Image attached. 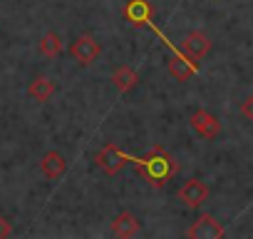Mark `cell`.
Wrapping results in <instances>:
<instances>
[{
	"label": "cell",
	"mask_w": 253,
	"mask_h": 239,
	"mask_svg": "<svg viewBox=\"0 0 253 239\" xmlns=\"http://www.w3.org/2000/svg\"><path fill=\"white\" fill-rule=\"evenodd\" d=\"M129 162H134L137 170L144 175V179H147L152 187H157V189L167 187V182L176 175V162H174V157H171L164 147H154V150H149L144 157H134V160H129Z\"/></svg>",
	"instance_id": "6da1fadb"
},
{
	"label": "cell",
	"mask_w": 253,
	"mask_h": 239,
	"mask_svg": "<svg viewBox=\"0 0 253 239\" xmlns=\"http://www.w3.org/2000/svg\"><path fill=\"white\" fill-rule=\"evenodd\" d=\"M132 157L129 155H124L117 145H104L99 152H97V157H94V162H97V167L99 170H104L107 175H117V172H122L124 167H126V162H129Z\"/></svg>",
	"instance_id": "7a4b0ae2"
},
{
	"label": "cell",
	"mask_w": 253,
	"mask_h": 239,
	"mask_svg": "<svg viewBox=\"0 0 253 239\" xmlns=\"http://www.w3.org/2000/svg\"><path fill=\"white\" fill-rule=\"evenodd\" d=\"M122 15H124V20L129 23V25H134V28H144V25L152 23V18H154V8H152L149 0H126V5H124Z\"/></svg>",
	"instance_id": "3957f363"
},
{
	"label": "cell",
	"mask_w": 253,
	"mask_h": 239,
	"mask_svg": "<svg viewBox=\"0 0 253 239\" xmlns=\"http://www.w3.org/2000/svg\"><path fill=\"white\" fill-rule=\"evenodd\" d=\"M70 53H72V58H75L80 65H92V62L99 58L102 45H99L92 35H80V38L70 45Z\"/></svg>",
	"instance_id": "277c9868"
},
{
	"label": "cell",
	"mask_w": 253,
	"mask_h": 239,
	"mask_svg": "<svg viewBox=\"0 0 253 239\" xmlns=\"http://www.w3.org/2000/svg\"><path fill=\"white\" fill-rule=\"evenodd\" d=\"M191 239H221L223 237V227L218 219H213V214H201L194 219V224L186 232Z\"/></svg>",
	"instance_id": "5b68a950"
},
{
	"label": "cell",
	"mask_w": 253,
	"mask_h": 239,
	"mask_svg": "<svg viewBox=\"0 0 253 239\" xmlns=\"http://www.w3.org/2000/svg\"><path fill=\"white\" fill-rule=\"evenodd\" d=\"M189 125H191V130H196V132H199L201 137H206V140H213V137H218V132H221L218 117L211 115L209 110H196V112L189 117Z\"/></svg>",
	"instance_id": "8992f818"
},
{
	"label": "cell",
	"mask_w": 253,
	"mask_h": 239,
	"mask_svg": "<svg viewBox=\"0 0 253 239\" xmlns=\"http://www.w3.org/2000/svg\"><path fill=\"white\" fill-rule=\"evenodd\" d=\"M167 67H169V75H171L174 80H179V82H186V80H191V77L199 72L196 60H189L184 53H181V55L174 53V55L167 60Z\"/></svg>",
	"instance_id": "52a82bcc"
},
{
	"label": "cell",
	"mask_w": 253,
	"mask_h": 239,
	"mask_svg": "<svg viewBox=\"0 0 253 239\" xmlns=\"http://www.w3.org/2000/svg\"><path fill=\"white\" fill-rule=\"evenodd\" d=\"M206 197H209V189H206V184H204L201 179H189V182L179 189V199H181L189 209L201 207V204L206 202Z\"/></svg>",
	"instance_id": "ba28073f"
},
{
	"label": "cell",
	"mask_w": 253,
	"mask_h": 239,
	"mask_svg": "<svg viewBox=\"0 0 253 239\" xmlns=\"http://www.w3.org/2000/svg\"><path fill=\"white\" fill-rule=\"evenodd\" d=\"M142 232V222L132 214V212H122L114 217L112 222V234L114 237H122V239H129V237H137Z\"/></svg>",
	"instance_id": "9c48e42d"
},
{
	"label": "cell",
	"mask_w": 253,
	"mask_h": 239,
	"mask_svg": "<svg viewBox=\"0 0 253 239\" xmlns=\"http://www.w3.org/2000/svg\"><path fill=\"white\" fill-rule=\"evenodd\" d=\"M209 50H211V40L204 33H189L184 38V43H181V53L189 60H201Z\"/></svg>",
	"instance_id": "30bf717a"
},
{
	"label": "cell",
	"mask_w": 253,
	"mask_h": 239,
	"mask_svg": "<svg viewBox=\"0 0 253 239\" xmlns=\"http://www.w3.org/2000/svg\"><path fill=\"white\" fill-rule=\"evenodd\" d=\"M40 170H42V175H45L47 179H57V177L65 175L67 162H65V157H62L57 150H50V152L40 160Z\"/></svg>",
	"instance_id": "8fae6325"
},
{
	"label": "cell",
	"mask_w": 253,
	"mask_h": 239,
	"mask_svg": "<svg viewBox=\"0 0 253 239\" xmlns=\"http://www.w3.org/2000/svg\"><path fill=\"white\" fill-rule=\"evenodd\" d=\"M112 82H114V87L124 95V92H129L132 87H137V82H139V75L132 70V67H126V65H122V67H117L114 70V75H112Z\"/></svg>",
	"instance_id": "7c38bea8"
},
{
	"label": "cell",
	"mask_w": 253,
	"mask_h": 239,
	"mask_svg": "<svg viewBox=\"0 0 253 239\" xmlns=\"http://www.w3.org/2000/svg\"><path fill=\"white\" fill-rule=\"evenodd\" d=\"M28 95L35 100V102H47L52 95H55V82L50 77H35L28 87Z\"/></svg>",
	"instance_id": "4fadbf2b"
},
{
	"label": "cell",
	"mask_w": 253,
	"mask_h": 239,
	"mask_svg": "<svg viewBox=\"0 0 253 239\" xmlns=\"http://www.w3.org/2000/svg\"><path fill=\"white\" fill-rule=\"evenodd\" d=\"M40 53L47 55V58H57L62 53V40L57 33H47L42 40H40Z\"/></svg>",
	"instance_id": "5bb4252c"
},
{
	"label": "cell",
	"mask_w": 253,
	"mask_h": 239,
	"mask_svg": "<svg viewBox=\"0 0 253 239\" xmlns=\"http://www.w3.org/2000/svg\"><path fill=\"white\" fill-rule=\"evenodd\" d=\"M241 115H243L246 120H253V95L243 100V105H241Z\"/></svg>",
	"instance_id": "9a60e30c"
},
{
	"label": "cell",
	"mask_w": 253,
	"mask_h": 239,
	"mask_svg": "<svg viewBox=\"0 0 253 239\" xmlns=\"http://www.w3.org/2000/svg\"><path fill=\"white\" fill-rule=\"evenodd\" d=\"M10 232H13V224H10L3 214H0V239H3V237H10Z\"/></svg>",
	"instance_id": "2e32d148"
}]
</instances>
